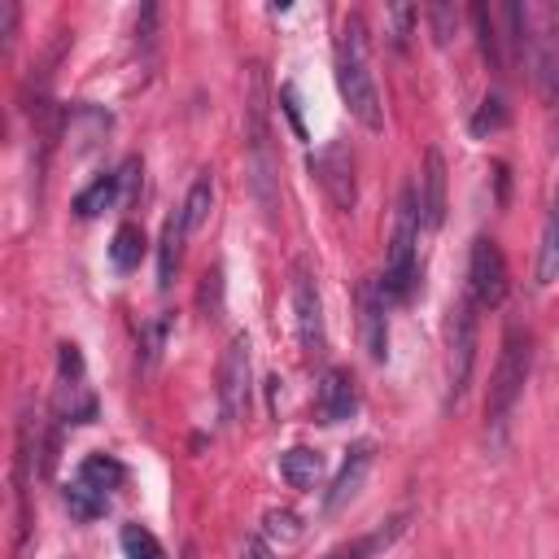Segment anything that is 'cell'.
Here are the masks:
<instances>
[{
    "label": "cell",
    "instance_id": "6da1fadb",
    "mask_svg": "<svg viewBox=\"0 0 559 559\" xmlns=\"http://www.w3.org/2000/svg\"><path fill=\"white\" fill-rule=\"evenodd\" d=\"M336 87H341V100L349 105V114L367 131H380L384 127L380 87H376L371 66H367V26H362V13H345L341 17V35H336Z\"/></svg>",
    "mask_w": 559,
    "mask_h": 559
},
{
    "label": "cell",
    "instance_id": "7a4b0ae2",
    "mask_svg": "<svg viewBox=\"0 0 559 559\" xmlns=\"http://www.w3.org/2000/svg\"><path fill=\"white\" fill-rule=\"evenodd\" d=\"M528 371H533V336H528V328H507L502 349H498V367H493V380H489V393H485V419H489L493 432L515 411Z\"/></svg>",
    "mask_w": 559,
    "mask_h": 559
},
{
    "label": "cell",
    "instance_id": "3957f363",
    "mask_svg": "<svg viewBox=\"0 0 559 559\" xmlns=\"http://www.w3.org/2000/svg\"><path fill=\"white\" fill-rule=\"evenodd\" d=\"M415 253H419V197L415 183L402 188L397 197V214H393V236H389V253H384V297L389 301H406L415 288Z\"/></svg>",
    "mask_w": 559,
    "mask_h": 559
},
{
    "label": "cell",
    "instance_id": "277c9868",
    "mask_svg": "<svg viewBox=\"0 0 559 559\" xmlns=\"http://www.w3.org/2000/svg\"><path fill=\"white\" fill-rule=\"evenodd\" d=\"M476 301L463 288L450 306V328H445V384H450V402H459L467 393L472 380V362H476Z\"/></svg>",
    "mask_w": 559,
    "mask_h": 559
},
{
    "label": "cell",
    "instance_id": "5b68a950",
    "mask_svg": "<svg viewBox=\"0 0 559 559\" xmlns=\"http://www.w3.org/2000/svg\"><path fill=\"white\" fill-rule=\"evenodd\" d=\"M288 297H293V323H297V341L310 358H319L328 349V332H323V297H319V280L310 271L306 258L293 262L288 271Z\"/></svg>",
    "mask_w": 559,
    "mask_h": 559
},
{
    "label": "cell",
    "instance_id": "8992f818",
    "mask_svg": "<svg viewBox=\"0 0 559 559\" xmlns=\"http://www.w3.org/2000/svg\"><path fill=\"white\" fill-rule=\"evenodd\" d=\"M249 376H253V358H249V336H245V332H236V336L227 341L223 358H218V384H214V393H218V415H223V424H236V419H240V415L249 411V393H253Z\"/></svg>",
    "mask_w": 559,
    "mask_h": 559
},
{
    "label": "cell",
    "instance_id": "52a82bcc",
    "mask_svg": "<svg viewBox=\"0 0 559 559\" xmlns=\"http://www.w3.org/2000/svg\"><path fill=\"white\" fill-rule=\"evenodd\" d=\"M467 293L480 310L502 306L507 297V258L498 249L493 236H476L472 240V258H467Z\"/></svg>",
    "mask_w": 559,
    "mask_h": 559
},
{
    "label": "cell",
    "instance_id": "ba28073f",
    "mask_svg": "<svg viewBox=\"0 0 559 559\" xmlns=\"http://www.w3.org/2000/svg\"><path fill=\"white\" fill-rule=\"evenodd\" d=\"M533 79L546 100H559V4H533Z\"/></svg>",
    "mask_w": 559,
    "mask_h": 559
},
{
    "label": "cell",
    "instance_id": "9c48e42d",
    "mask_svg": "<svg viewBox=\"0 0 559 559\" xmlns=\"http://www.w3.org/2000/svg\"><path fill=\"white\" fill-rule=\"evenodd\" d=\"M310 170H314V179L323 183V192H328V201L336 205V210H354V201H358V179H354V153L341 144V140H332V144H323L314 157H310Z\"/></svg>",
    "mask_w": 559,
    "mask_h": 559
},
{
    "label": "cell",
    "instance_id": "30bf717a",
    "mask_svg": "<svg viewBox=\"0 0 559 559\" xmlns=\"http://www.w3.org/2000/svg\"><path fill=\"white\" fill-rule=\"evenodd\" d=\"M389 297L376 280L358 284V332H362V349L371 354V362L389 358V314H384Z\"/></svg>",
    "mask_w": 559,
    "mask_h": 559
},
{
    "label": "cell",
    "instance_id": "8fae6325",
    "mask_svg": "<svg viewBox=\"0 0 559 559\" xmlns=\"http://www.w3.org/2000/svg\"><path fill=\"white\" fill-rule=\"evenodd\" d=\"M358 411V389H354V376L345 367H328L319 389H314V419L319 424H341Z\"/></svg>",
    "mask_w": 559,
    "mask_h": 559
},
{
    "label": "cell",
    "instance_id": "7c38bea8",
    "mask_svg": "<svg viewBox=\"0 0 559 559\" xmlns=\"http://www.w3.org/2000/svg\"><path fill=\"white\" fill-rule=\"evenodd\" d=\"M415 197H419V227L437 231L441 218H445V157L437 148L424 153V170H419Z\"/></svg>",
    "mask_w": 559,
    "mask_h": 559
},
{
    "label": "cell",
    "instance_id": "4fadbf2b",
    "mask_svg": "<svg viewBox=\"0 0 559 559\" xmlns=\"http://www.w3.org/2000/svg\"><path fill=\"white\" fill-rule=\"evenodd\" d=\"M31 459H35L31 419H22V424H17V459H13V493H17V542H13V550H17V555H22L26 542H31V507H26V498H31Z\"/></svg>",
    "mask_w": 559,
    "mask_h": 559
},
{
    "label": "cell",
    "instance_id": "5bb4252c",
    "mask_svg": "<svg viewBox=\"0 0 559 559\" xmlns=\"http://www.w3.org/2000/svg\"><path fill=\"white\" fill-rule=\"evenodd\" d=\"M367 467H371V441H358V445L349 450V459L341 463V472H336V480H332V489H328L323 507H328V511H341V507L362 489Z\"/></svg>",
    "mask_w": 559,
    "mask_h": 559
},
{
    "label": "cell",
    "instance_id": "9a60e30c",
    "mask_svg": "<svg viewBox=\"0 0 559 559\" xmlns=\"http://www.w3.org/2000/svg\"><path fill=\"white\" fill-rule=\"evenodd\" d=\"M183 240H188V223H183V210H175L162 227V245H157V284L170 288L175 271H179V258H183Z\"/></svg>",
    "mask_w": 559,
    "mask_h": 559
},
{
    "label": "cell",
    "instance_id": "2e32d148",
    "mask_svg": "<svg viewBox=\"0 0 559 559\" xmlns=\"http://www.w3.org/2000/svg\"><path fill=\"white\" fill-rule=\"evenodd\" d=\"M280 476L293 489H314L319 476H323V454L319 450H306V445H293V450L280 454Z\"/></svg>",
    "mask_w": 559,
    "mask_h": 559
},
{
    "label": "cell",
    "instance_id": "e0dca14e",
    "mask_svg": "<svg viewBox=\"0 0 559 559\" xmlns=\"http://www.w3.org/2000/svg\"><path fill=\"white\" fill-rule=\"evenodd\" d=\"M559 280V192L555 205L542 223V245H537V288H550Z\"/></svg>",
    "mask_w": 559,
    "mask_h": 559
},
{
    "label": "cell",
    "instance_id": "ac0fdd59",
    "mask_svg": "<svg viewBox=\"0 0 559 559\" xmlns=\"http://www.w3.org/2000/svg\"><path fill=\"white\" fill-rule=\"evenodd\" d=\"M472 26H476V39H480V57H485L493 70H507V48H502L493 9H489V4H472Z\"/></svg>",
    "mask_w": 559,
    "mask_h": 559
},
{
    "label": "cell",
    "instance_id": "d6986e66",
    "mask_svg": "<svg viewBox=\"0 0 559 559\" xmlns=\"http://www.w3.org/2000/svg\"><path fill=\"white\" fill-rule=\"evenodd\" d=\"M140 258H144V227L140 223H122L114 231V240H109V262H114V271H135Z\"/></svg>",
    "mask_w": 559,
    "mask_h": 559
},
{
    "label": "cell",
    "instance_id": "ffe728a7",
    "mask_svg": "<svg viewBox=\"0 0 559 559\" xmlns=\"http://www.w3.org/2000/svg\"><path fill=\"white\" fill-rule=\"evenodd\" d=\"M79 480L92 485L96 493H109V489H118V485L127 480V467H122L118 459H109V454H87V459L79 463Z\"/></svg>",
    "mask_w": 559,
    "mask_h": 559
},
{
    "label": "cell",
    "instance_id": "44dd1931",
    "mask_svg": "<svg viewBox=\"0 0 559 559\" xmlns=\"http://www.w3.org/2000/svg\"><path fill=\"white\" fill-rule=\"evenodd\" d=\"M114 201H122V188H118V175H100L92 188H83L74 197V214L79 218H96L100 210H109Z\"/></svg>",
    "mask_w": 559,
    "mask_h": 559
},
{
    "label": "cell",
    "instance_id": "7402d4cb",
    "mask_svg": "<svg viewBox=\"0 0 559 559\" xmlns=\"http://www.w3.org/2000/svg\"><path fill=\"white\" fill-rule=\"evenodd\" d=\"M210 205H214V179H210V170H201L197 179H192V188H188V197H183V223H188V236L210 218Z\"/></svg>",
    "mask_w": 559,
    "mask_h": 559
},
{
    "label": "cell",
    "instance_id": "603a6c76",
    "mask_svg": "<svg viewBox=\"0 0 559 559\" xmlns=\"http://www.w3.org/2000/svg\"><path fill=\"white\" fill-rule=\"evenodd\" d=\"M118 542H122V555H127V559H166L162 542H157L144 524H122Z\"/></svg>",
    "mask_w": 559,
    "mask_h": 559
},
{
    "label": "cell",
    "instance_id": "cb8c5ba5",
    "mask_svg": "<svg viewBox=\"0 0 559 559\" xmlns=\"http://www.w3.org/2000/svg\"><path fill=\"white\" fill-rule=\"evenodd\" d=\"M502 127H507V105H502L498 92H489V96L480 100V109L472 114V135L485 140V135H493V131H502Z\"/></svg>",
    "mask_w": 559,
    "mask_h": 559
},
{
    "label": "cell",
    "instance_id": "d4e9b609",
    "mask_svg": "<svg viewBox=\"0 0 559 559\" xmlns=\"http://www.w3.org/2000/svg\"><path fill=\"white\" fill-rule=\"evenodd\" d=\"M66 507H70V515H74V520H96V515L105 511V493H96L92 485L74 480V485L66 489Z\"/></svg>",
    "mask_w": 559,
    "mask_h": 559
},
{
    "label": "cell",
    "instance_id": "484cf974",
    "mask_svg": "<svg viewBox=\"0 0 559 559\" xmlns=\"http://www.w3.org/2000/svg\"><path fill=\"white\" fill-rule=\"evenodd\" d=\"M424 17H428V26H432V39L445 48V44H450V35H454V26H459V13H454V4L437 0V4H428V9H424Z\"/></svg>",
    "mask_w": 559,
    "mask_h": 559
},
{
    "label": "cell",
    "instance_id": "4316f807",
    "mask_svg": "<svg viewBox=\"0 0 559 559\" xmlns=\"http://www.w3.org/2000/svg\"><path fill=\"white\" fill-rule=\"evenodd\" d=\"M419 17V9L415 4H389L384 9V22H389V35H393V44L402 48L406 44V35H411V22Z\"/></svg>",
    "mask_w": 559,
    "mask_h": 559
},
{
    "label": "cell",
    "instance_id": "83f0119b",
    "mask_svg": "<svg viewBox=\"0 0 559 559\" xmlns=\"http://www.w3.org/2000/svg\"><path fill=\"white\" fill-rule=\"evenodd\" d=\"M266 533L284 537V542H297L301 537V524H297L293 511H266Z\"/></svg>",
    "mask_w": 559,
    "mask_h": 559
},
{
    "label": "cell",
    "instance_id": "f1b7e54d",
    "mask_svg": "<svg viewBox=\"0 0 559 559\" xmlns=\"http://www.w3.org/2000/svg\"><path fill=\"white\" fill-rule=\"evenodd\" d=\"M223 275H218V266L214 271H205V284H201V301H205V314L210 319H218V310H223V284H218Z\"/></svg>",
    "mask_w": 559,
    "mask_h": 559
},
{
    "label": "cell",
    "instance_id": "f546056e",
    "mask_svg": "<svg viewBox=\"0 0 559 559\" xmlns=\"http://www.w3.org/2000/svg\"><path fill=\"white\" fill-rule=\"evenodd\" d=\"M13 26H17V4H13V0H0V52H4L9 39H13Z\"/></svg>",
    "mask_w": 559,
    "mask_h": 559
},
{
    "label": "cell",
    "instance_id": "4dcf8cb0",
    "mask_svg": "<svg viewBox=\"0 0 559 559\" xmlns=\"http://www.w3.org/2000/svg\"><path fill=\"white\" fill-rule=\"evenodd\" d=\"M240 559H275V550H271L262 537H245V546H240Z\"/></svg>",
    "mask_w": 559,
    "mask_h": 559
},
{
    "label": "cell",
    "instance_id": "1f68e13d",
    "mask_svg": "<svg viewBox=\"0 0 559 559\" xmlns=\"http://www.w3.org/2000/svg\"><path fill=\"white\" fill-rule=\"evenodd\" d=\"M162 332H166V323L157 319V323L148 328V336H144V362H153V358H157V349H162Z\"/></svg>",
    "mask_w": 559,
    "mask_h": 559
}]
</instances>
